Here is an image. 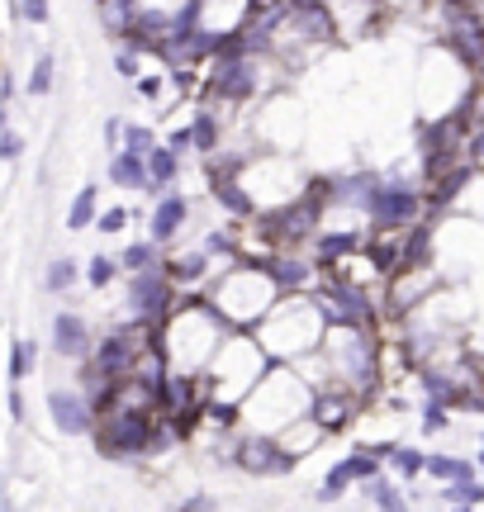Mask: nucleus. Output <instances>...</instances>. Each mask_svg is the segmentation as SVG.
<instances>
[{
	"instance_id": "obj_6",
	"label": "nucleus",
	"mask_w": 484,
	"mask_h": 512,
	"mask_svg": "<svg viewBox=\"0 0 484 512\" xmlns=\"http://www.w3.org/2000/svg\"><path fill=\"white\" fill-rule=\"evenodd\" d=\"M314 299H318V309H323V318H328V323H356V328H371V323H375L371 294L361 290L356 280H347V275H333V280H328Z\"/></svg>"
},
{
	"instance_id": "obj_31",
	"label": "nucleus",
	"mask_w": 484,
	"mask_h": 512,
	"mask_svg": "<svg viewBox=\"0 0 484 512\" xmlns=\"http://www.w3.org/2000/svg\"><path fill=\"white\" fill-rule=\"evenodd\" d=\"M152 143H157V133H152L148 124H124V147H129V152H143V157H148Z\"/></svg>"
},
{
	"instance_id": "obj_38",
	"label": "nucleus",
	"mask_w": 484,
	"mask_h": 512,
	"mask_svg": "<svg viewBox=\"0 0 484 512\" xmlns=\"http://www.w3.org/2000/svg\"><path fill=\"white\" fill-rule=\"evenodd\" d=\"M124 124H129V119H119V114H110V119H105V147H124Z\"/></svg>"
},
{
	"instance_id": "obj_18",
	"label": "nucleus",
	"mask_w": 484,
	"mask_h": 512,
	"mask_svg": "<svg viewBox=\"0 0 484 512\" xmlns=\"http://www.w3.org/2000/svg\"><path fill=\"white\" fill-rule=\"evenodd\" d=\"M437 503H447V508H480V503H484L480 475H475V479H447V484L437 489Z\"/></svg>"
},
{
	"instance_id": "obj_42",
	"label": "nucleus",
	"mask_w": 484,
	"mask_h": 512,
	"mask_svg": "<svg viewBox=\"0 0 484 512\" xmlns=\"http://www.w3.org/2000/svg\"><path fill=\"white\" fill-rule=\"evenodd\" d=\"M247 5H261V0H247Z\"/></svg>"
},
{
	"instance_id": "obj_30",
	"label": "nucleus",
	"mask_w": 484,
	"mask_h": 512,
	"mask_svg": "<svg viewBox=\"0 0 484 512\" xmlns=\"http://www.w3.org/2000/svg\"><path fill=\"white\" fill-rule=\"evenodd\" d=\"M451 427V413H447V403H423V432H428V437H442V432H447Z\"/></svg>"
},
{
	"instance_id": "obj_34",
	"label": "nucleus",
	"mask_w": 484,
	"mask_h": 512,
	"mask_svg": "<svg viewBox=\"0 0 484 512\" xmlns=\"http://www.w3.org/2000/svg\"><path fill=\"white\" fill-rule=\"evenodd\" d=\"M138 48H129V43H124V48H119V57H114V72L124 76V81H138Z\"/></svg>"
},
{
	"instance_id": "obj_37",
	"label": "nucleus",
	"mask_w": 484,
	"mask_h": 512,
	"mask_svg": "<svg viewBox=\"0 0 484 512\" xmlns=\"http://www.w3.org/2000/svg\"><path fill=\"white\" fill-rule=\"evenodd\" d=\"M19 15L29 24H48V0H19Z\"/></svg>"
},
{
	"instance_id": "obj_33",
	"label": "nucleus",
	"mask_w": 484,
	"mask_h": 512,
	"mask_svg": "<svg viewBox=\"0 0 484 512\" xmlns=\"http://www.w3.org/2000/svg\"><path fill=\"white\" fill-rule=\"evenodd\" d=\"M95 228H100L105 238H114V233H124V228H129V209H124V204H114V209H105V214L95 219Z\"/></svg>"
},
{
	"instance_id": "obj_2",
	"label": "nucleus",
	"mask_w": 484,
	"mask_h": 512,
	"mask_svg": "<svg viewBox=\"0 0 484 512\" xmlns=\"http://www.w3.org/2000/svg\"><path fill=\"white\" fill-rule=\"evenodd\" d=\"M295 451L276 437V432H242L233 441V470L242 475H257V479H280L295 470Z\"/></svg>"
},
{
	"instance_id": "obj_1",
	"label": "nucleus",
	"mask_w": 484,
	"mask_h": 512,
	"mask_svg": "<svg viewBox=\"0 0 484 512\" xmlns=\"http://www.w3.org/2000/svg\"><path fill=\"white\" fill-rule=\"evenodd\" d=\"M318 356L328 361L333 380L347 384V389H356L361 399L375 389L380 366H375L371 328H356V323H328V328H323V342H318Z\"/></svg>"
},
{
	"instance_id": "obj_8",
	"label": "nucleus",
	"mask_w": 484,
	"mask_h": 512,
	"mask_svg": "<svg viewBox=\"0 0 484 512\" xmlns=\"http://www.w3.org/2000/svg\"><path fill=\"white\" fill-rule=\"evenodd\" d=\"M48 413H53V427L67 437H91L95 418H100L86 389H48Z\"/></svg>"
},
{
	"instance_id": "obj_9",
	"label": "nucleus",
	"mask_w": 484,
	"mask_h": 512,
	"mask_svg": "<svg viewBox=\"0 0 484 512\" xmlns=\"http://www.w3.org/2000/svg\"><path fill=\"white\" fill-rule=\"evenodd\" d=\"M375 185H380V176H375V171H352V176L318 181V190H323V204H337V209H356V214H366Z\"/></svg>"
},
{
	"instance_id": "obj_40",
	"label": "nucleus",
	"mask_w": 484,
	"mask_h": 512,
	"mask_svg": "<svg viewBox=\"0 0 484 512\" xmlns=\"http://www.w3.org/2000/svg\"><path fill=\"white\" fill-rule=\"evenodd\" d=\"M10 418H24V394H19V384H10Z\"/></svg>"
},
{
	"instance_id": "obj_14",
	"label": "nucleus",
	"mask_w": 484,
	"mask_h": 512,
	"mask_svg": "<svg viewBox=\"0 0 484 512\" xmlns=\"http://www.w3.org/2000/svg\"><path fill=\"white\" fill-rule=\"evenodd\" d=\"M209 195L224 204L233 219H257V195H252L238 176H209Z\"/></svg>"
},
{
	"instance_id": "obj_3",
	"label": "nucleus",
	"mask_w": 484,
	"mask_h": 512,
	"mask_svg": "<svg viewBox=\"0 0 484 512\" xmlns=\"http://www.w3.org/2000/svg\"><path fill=\"white\" fill-rule=\"evenodd\" d=\"M366 219L375 223V233H404L409 223L423 219V190L404 181H380L366 204Z\"/></svg>"
},
{
	"instance_id": "obj_7",
	"label": "nucleus",
	"mask_w": 484,
	"mask_h": 512,
	"mask_svg": "<svg viewBox=\"0 0 484 512\" xmlns=\"http://www.w3.org/2000/svg\"><path fill=\"white\" fill-rule=\"evenodd\" d=\"M356 408H361V394L333 380V389H328V384H318V389H314L309 418L323 427V437H337V432H347V427L356 422Z\"/></svg>"
},
{
	"instance_id": "obj_41",
	"label": "nucleus",
	"mask_w": 484,
	"mask_h": 512,
	"mask_svg": "<svg viewBox=\"0 0 484 512\" xmlns=\"http://www.w3.org/2000/svg\"><path fill=\"white\" fill-rule=\"evenodd\" d=\"M475 465H480V470H484V441H480V456H475Z\"/></svg>"
},
{
	"instance_id": "obj_23",
	"label": "nucleus",
	"mask_w": 484,
	"mask_h": 512,
	"mask_svg": "<svg viewBox=\"0 0 484 512\" xmlns=\"http://www.w3.org/2000/svg\"><path fill=\"white\" fill-rule=\"evenodd\" d=\"M81 280V266H76L72 256H53L48 261V271H43V290L48 294H67Z\"/></svg>"
},
{
	"instance_id": "obj_11",
	"label": "nucleus",
	"mask_w": 484,
	"mask_h": 512,
	"mask_svg": "<svg viewBox=\"0 0 484 512\" xmlns=\"http://www.w3.org/2000/svg\"><path fill=\"white\" fill-rule=\"evenodd\" d=\"M53 351L67 356V361H86L95 351V337H91V328H86L81 313H57L53 318Z\"/></svg>"
},
{
	"instance_id": "obj_12",
	"label": "nucleus",
	"mask_w": 484,
	"mask_h": 512,
	"mask_svg": "<svg viewBox=\"0 0 484 512\" xmlns=\"http://www.w3.org/2000/svg\"><path fill=\"white\" fill-rule=\"evenodd\" d=\"M266 271H271L280 294H295V290H309V285H314L318 261H309V256H266Z\"/></svg>"
},
{
	"instance_id": "obj_24",
	"label": "nucleus",
	"mask_w": 484,
	"mask_h": 512,
	"mask_svg": "<svg viewBox=\"0 0 484 512\" xmlns=\"http://www.w3.org/2000/svg\"><path fill=\"white\" fill-rule=\"evenodd\" d=\"M394 465V475L399 479H418L423 475V465H428V451H418V446H390V456H385Z\"/></svg>"
},
{
	"instance_id": "obj_19",
	"label": "nucleus",
	"mask_w": 484,
	"mask_h": 512,
	"mask_svg": "<svg viewBox=\"0 0 484 512\" xmlns=\"http://www.w3.org/2000/svg\"><path fill=\"white\" fill-rule=\"evenodd\" d=\"M152 266H167V256H162V242H129L124 256H119V271L133 275V271H152Z\"/></svg>"
},
{
	"instance_id": "obj_13",
	"label": "nucleus",
	"mask_w": 484,
	"mask_h": 512,
	"mask_svg": "<svg viewBox=\"0 0 484 512\" xmlns=\"http://www.w3.org/2000/svg\"><path fill=\"white\" fill-rule=\"evenodd\" d=\"M105 176H110V185H119V190H148V157H143V152H129V147H114Z\"/></svg>"
},
{
	"instance_id": "obj_32",
	"label": "nucleus",
	"mask_w": 484,
	"mask_h": 512,
	"mask_svg": "<svg viewBox=\"0 0 484 512\" xmlns=\"http://www.w3.org/2000/svg\"><path fill=\"white\" fill-rule=\"evenodd\" d=\"M53 91V57L43 53L34 62V72H29V95H48Z\"/></svg>"
},
{
	"instance_id": "obj_43",
	"label": "nucleus",
	"mask_w": 484,
	"mask_h": 512,
	"mask_svg": "<svg viewBox=\"0 0 484 512\" xmlns=\"http://www.w3.org/2000/svg\"><path fill=\"white\" fill-rule=\"evenodd\" d=\"M480 441H484V432H480Z\"/></svg>"
},
{
	"instance_id": "obj_17",
	"label": "nucleus",
	"mask_w": 484,
	"mask_h": 512,
	"mask_svg": "<svg viewBox=\"0 0 484 512\" xmlns=\"http://www.w3.org/2000/svg\"><path fill=\"white\" fill-rule=\"evenodd\" d=\"M423 475H432L437 484H447V479H475L480 475V465L466 456H451V451H432L428 465H423Z\"/></svg>"
},
{
	"instance_id": "obj_28",
	"label": "nucleus",
	"mask_w": 484,
	"mask_h": 512,
	"mask_svg": "<svg viewBox=\"0 0 484 512\" xmlns=\"http://www.w3.org/2000/svg\"><path fill=\"white\" fill-rule=\"evenodd\" d=\"M114 275H119V256H91V266H86V285L91 290H105Z\"/></svg>"
},
{
	"instance_id": "obj_15",
	"label": "nucleus",
	"mask_w": 484,
	"mask_h": 512,
	"mask_svg": "<svg viewBox=\"0 0 484 512\" xmlns=\"http://www.w3.org/2000/svg\"><path fill=\"white\" fill-rule=\"evenodd\" d=\"M181 176V152L167 143H152L148 152V195H167V185H176Z\"/></svg>"
},
{
	"instance_id": "obj_39",
	"label": "nucleus",
	"mask_w": 484,
	"mask_h": 512,
	"mask_svg": "<svg viewBox=\"0 0 484 512\" xmlns=\"http://www.w3.org/2000/svg\"><path fill=\"white\" fill-rule=\"evenodd\" d=\"M167 147H176V152H181V157H186V152H195V138H190V124L171 128V133H167Z\"/></svg>"
},
{
	"instance_id": "obj_22",
	"label": "nucleus",
	"mask_w": 484,
	"mask_h": 512,
	"mask_svg": "<svg viewBox=\"0 0 484 512\" xmlns=\"http://www.w3.org/2000/svg\"><path fill=\"white\" fill-rule=\"evenodd\" d=\"M95 219H100V190H95V185H81V190H76V200H72V209H67V228L81 233V228H91Z\"/></svg>"
},
{
	"instance_id": "obj_27",
	"label": "nucleus",
	"mask_w": 484,
	"mask_h": 512,
	"mask_svg": "<svg viewBox=\"0 0 484 512\" xmlns=\"http://www.w3.org/2000/svg\"><path fill=\"white\" fill-rule=\"evenodd\" d=\"M205 252H209V256H224V261L242 256V247H238V228H233V223H224V228L205 233Z\"/></svg>"
},
{
	"instance_id": "obj_26",
	"label": "nucleus",
	"mask_w": 484,
	"mask_h": 512,
	"mask_svg": "<svg viewBox=\"0 0 484 512\" xmlns=\"http://www.w3.org/2000/svg\"><path fill=\"white\" fill-rule=\"evenodd\" d=\"M361 247L356 233H323L318 238V261H342V256H352Z\"/></svg>"
},
{
	"instance_id": "obj_21",
	"label": "nucleus",
	"mask_w": 484,
	"mask_h": 512,
	"mask_svg": "<svg viewBox=\"0 0 484 512\" xmlns=\"http://www.w3.org/2000/svg\"><path fill=\"white\" fill-rule=\"evenodd\" d=\"M209 261H214V256H209L205 247H200V252H186V256H171L167 275L176 280V285H195V280H205L209 275Z\"/></svg>"
},
{
	"instance_id": "obj_20",
	"label": "nucleus",
	"mask_w": 484,
	"mask_h": 512,
	"mask_svg": "<svg viewBox=\"0 0 484 512\" xmlns=\"http://www.w3.org/2000/svg\"><path fill=\"white\" fill-rule=\"evenodd\" d=\"M190 138H195V152H200V157H209L214 147L224 143V124H219V114H214V110H195V119H190Z\"/></svg>"
},
{
	"instance_id": "obj_5",
	"label": "nucleus",
	"mask_w": 484,
	"mask_h": 512,
	"mask_svg": "<svg viewBox=\"0 0 484 512\" xmlns=\"http://www.w3.org/2000/svg\"><path fill=\"white\" fill-rule=\"evenodd\" d=\"M257 72H261L257 53L214 57V67H209V95L224 100V105H247V100H257V91H261Z\"/></svg>"
},
{
	"instance_id": "obj_36",
	"label": "nucleus",
	"mask_w": 484,
	"mask_h": 512,
	"mask_svg": "<svg viewBox=\"0 0 484 512\" xmlns=\"http://www.w3.org/2000/svg\"><path fill=\"white\" fill-rule=\"evenodd\" d=\"M176 508H181V512H214V508H219V498H214V494H186Z\"/></svg>"
},
{
	"instance_id": "obj_10",
	"label": "nucleus",
	"mask_w": 484,
	"mask_h": 512,
	"mask_svg": "<svg viewBox=\"0 0 484 512\" xmlns=\"http://www.w3.org/2000/svg\"><path fill=\"white\" fill-rule=\"evenodd\" d=\"M186 223H190V200L176 195V190H167V195H157V209H152V219H148V238L167 247V242L181 238Z\"/></svg>"
},
{
	"instance_id": "obj_29",
	"label": "nucleus",
	"mask_w": 484,
	"mask_h": 512,
	"mask_svg": "<svg viewBox=\"0 0 484 512\" xmlns=\"http://www.w3.org/2000/svg\"><path fill=\"white\" fill-rule=\"evenodd\" d=\"M34 356H38L34 342H15V347H10V384H19L34 370Z\"/></svg>"
},
{
	"instance_id": "obj_16",
	"label": "nucleus",
	"mask_w": 484,
	"mask_h": 512,
	"mask_svg": "<svg viewBox=\"0 0 484 512\" xmlns=\"http://www.w3.org/2000/svg\"><path fill=\"white\" fill-rule=\"evenodd\" d=\"M361 498H366L371 508H385V512H399V508H409V503H413L409 494H399V484H394L390 475L361 479Z\"/></svg>"
},
{
	"instance_id": "obj_4",
	"label": "nucleus",
	"mask_w": 484,
	"mask_h": 512,
	"mask_svg": "<svg viewBox=\"0 0 484 512\" xmlns=\"http://www.w3.org/2000/svg\"><path fill=\"white\" fill-rule=\"evenodd\" d=\"M176 280L167 275V266H152V271H133L129 275V318L138 323H152V328H162L167 323V313L176 309Z\"/></svg>"
},
{
	"instance_id": "obj_35",
	"label": "nucleus",
	"mask_w": 484,
	"mask_h": 512,
	"mask_svg": "<svg viewBox=\"0 0 484 512\" xmlns=\"http://www.w3.org/2000/svg\"><path fill=\"white\" fill-rule=\"evenodd\" d=\"M19 152H24V138L10 133V128H0V162H15Z\"/></svg>"
},
{
	"instance_id": "obj_25",
	"label": "nucleus",
	"mask_w": 484,
	"mask_h": 512,
	"mask_svg": "<svg viewBox=\"0 0 484 512\" xmlns=\"http://www.w3.org/2000/svg\"><path fill=\"white\" fill-rule=\"evenodd\" d=\"M352 484H356V475H352V470H347V460H337L333 470H328V479H323V489H318V494H314V503H337V498L347 494Z\"/></svg>"
}]
</instances>
